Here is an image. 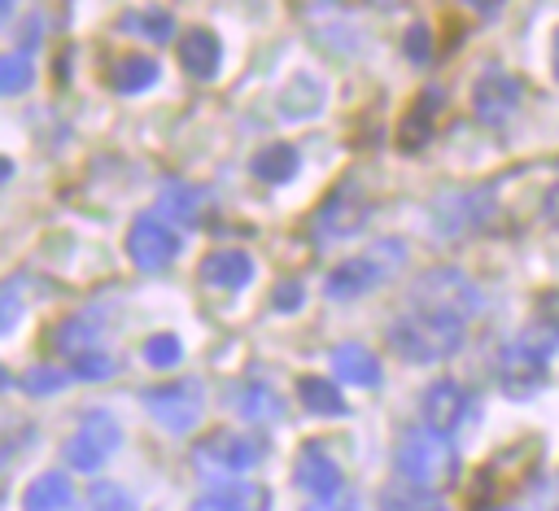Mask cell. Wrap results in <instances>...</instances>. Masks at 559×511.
Returning <instances> with one entry per match:
<instances>
[{"instance_id":"ba28073f","label":"cell","mask_w":559,"mask_h":511,"mask_svg":"<svg viewBox=\"0 0 559 511\" xmlns=\"http://www.w3.org/2000/svg\"><path fill=\"white\" fill-rule=\"evenodd\" d=\"M367 218H371V192L362 188L358 175H345L319 201V210H314V236L319 240H341V236L362 231Z\"/></svg>"},{"instance_id":"7a4b0ae2","label":"cell","mask_w":559,"mask_h":511,"mask_svg":"<svg viewBox=\"0 0 559 511\" xmlns=\"http://www.w3.org/2000/svg\"><path fill=\"white\" fill-rule=\"evenodd\" d=\"M467 319H445V314H428V310H411L402 306L397 319L389 323L384 341L397 358L406 363H441L450 358L454 349H463L467 341Z\"/></svg>"},{"instance_id":"3957f363","label":"cell","mask_w":559,"mask_h":511,"mask_svg":"<svg viewBox=\"0 0 559 511\" xmlns=\"http://www.w3.org/2000/svg\"><path fill=\"white\" fill-rule=\"evenodd\" d=\"M406 240L402 236H380L371 240L362 253H349L345 262H336L323 280V293L332 301H349V297H367L376 288H384L402 266H406Z\"/></svg>"},{"instance_id":"52a82bcc","label":"cell","mask_w":559,"mask_h":511,"mask_svg":"<svg viewBox=\"0 0 559 511\" xmlns=\"http://www.w3.org/2000/svg\"><path fill=\"white\" fill-rule=\"evenodd\" d=\"M262 454H266V441H262L258 432L218 428V432H210L205 441H197L192 463H197V472H205V476H245V472H253V467L262 463Z\"/></svg>"},{"instance_id":"5bb4252c","label":"cell","mask_w":559,"mask_h":511,"mask_svg":"<svg viewBox=\"0 0 559 511\" xmlns=\"http://www.w3.org/2000/svg\"><path fill=\"white\" fill-rule=\"evenodd\" d=\"M441 109H445V96H441V87H419V96H411V105H406V114L397 118V148L402 153H419L428 140H432V131H437V118H441Z\"/></svg>"},{"instance_id":"8d00e7d4","label":"cell","mask_w":559,"mask_h":511,"mask_svg":"<svg viewBox=\"0 0 559 511\" xmlns=\"http://www.w3.org/2000/svg\"><path fill=\"white\" fill-rule=\"evenodd\" d=\"M301 297H306V293H301V284H297V280H284V284H275L271 306H275V310H297V306H301Z\"/></svg>"},{"instance_id":"4fadbf2b","label":"cell","mask_w":559,"mask_h":511,"mask_svg":"<svg viewBox=\"0 0 559 511\" xmlns=\"http://www.w3.org/2000/svg\"><path fill=\"white\" fill-rule=\"evenodd\" d=\"M175 253H179V231L166 218L148 214V218H135L131 223V231H127V258L140 271H162Z\"/></svg>"},{"instance_id":"cb8c5ba5","label":"cell","mask_w":559,"mask_h":511,"mask_svg":"<svg viewBox=\"0 0 559 511\" xmlns=\"http://www.w3.org/2000/svg\"><path fill=\"white\" fill-rule=\"evenodd\" d=\"M297 397H301V406L310 415H323V419H341L349 411L345 397L336 393V384L323 380V376H297Z\"/></svg>"},{"instance_id":"44dd1931","label":"cell","mask_w":559,"mask_h":511,"mask_svg":"<svg viewBox=\"0 0 559 511\" xmlns=\"http://www.w3.org/2000/svg\"><path fill=\"white\" fill-rule=\"evenodd\" d=\"M188 511H266V489L262 485H214Z\"/></svg>"},{"instance_id":"ac0fdd59","label":"cell","mask_w":559,"mask_h":511,"mask_svg":"<svg viewBox=\"0 0 559 511\" xmlns=\"http://www.w3.org/2000/svg\"><path fill=\"white\" fill-rule=\"evenodd\" d=\"M231 406L249 419V424H275V419H284V393L271 384V380H262V376H249V380H240L236 389H231Z\"/></svg>"},{"instance_id":"9c48e42d","label":"cell","mask_w":559,"mask_h":511,"mask_svg":"<svg viewBox=\"0 0 559 511\" xmlns=\"http://www.w3.org/2000/svg\"><path fill=\"white\" fill-rule=\"evenodd\" d=\"M489 214H493V192L489 188H445L428 210V227L441 240H459V236L480 231L489 223Z\"/></svg>"},{"instance_id":"4dcf8cb0","label":"cell","mask_w":559,"mask_h":511,"mask_svg":"<svg viewBox=\"0 0 559 511\" xmlns=\"http://www.w3.org/2000/svg\"><path fill=\"white\" fill-rule=\"evenodd\" d=\"M70 376H74L70 367H48V363H35V367L22 376V389H26L31 397H48V393H57V389H61Z\"/></svg>"},{"instance_id":"e575fe53","label":"cell","mask_w":559,"mask_h":511,"mask_svg":"<svg viewBox=\"0 0 559 511\" xmlns=\"http://www.w3.org/2000/svg\"><path fill=\"white\" fill-rule=\"evenodd\" d=\"M92 502H96V511H135V502L118 485H96L92 489Z\"/></svg>"},{"instance_id":"836d02e7","label":"cell","mask_w":559,"mask_h":511,"mask_svg":"<svg viewBox=\"0 0 559 511\" xmlns=\"http://www.w3.org/2000/svg\"><path fill=\"white\" fill-rule=\"evenodd\" d=\"M17 310H22V288H17V280H9V284L0 288V328H4V332H13Z\"/></svg>"},{"instance_id":"83f0119b","label":"cell","mask_w":559,"mask_h":511,"mask_svg":"<svg viewBox=\"0 0 559 511\" xmlns=\"http://www.w3.org/2000/svg\"><path fill=\"white\" fill-rule=\"evenodd\" d=\"M96 323L92 319H61L57 328H52V349H70V358H79V354H87V345L96 341Z\"/></svg>"},{"instance_id":"9a60e30c","label":"cell","mask_w":559,"mask_h":511,"mask_svg":"<svg viewBox=\"0 0 559 511\" xmlns=\"http://www.w3.org/2000/svg\"><path fill=\"white\" fill-rule=\"evenodd\" d=\"M463 411H467V393H463V384H459L454 376L432 380V384L424 389V397H419V419H424V428H432V432H441V437H454V428L463 424Z\"/></svg>"},{"instance_id":"d6a6232c","label":"cell","mask_w":559,"mask_h":511,"mask_svg":"<svg viewBox=\"0 0 559 511\" xmlns=\"http://www.w3.org/2000/svg\"><path fill=\"white\" fill-rule=\"evenodd\" d=\"M70 371H74L79 380H105V376L118 371V363H114L109 354H100V349H87V354L70 358Z\"/></svg>"},{"instance_id":"484cf974","label":"cell","mask_w":559,"mask_h":511,"mask_svg":"<svg viewBox=\"0 0 559 511\" xmlns=\"http://www.w3.org/2000/svg\"><path fill=\"white\" fill-rule=\"evenodd\" d=\"M319 105H323V83H319L314 74H297V79L280 92L284 118H310V114H319Z\"/></svg>"},{"instance_id":"2e32d148","label":"cell","mask_w":559,"mask_h":511,"mask_svg":"<svg viewBox=\"0 0 559 511\" xmlns=\"http://www.w3.org/2000/svg\"><path fill=\"white\" fill-rule=\"evenodd\" d=\"M293 480L319 502V498H336L345 494V476H341V463L319 445V441H306L297 450V463H293Z\"/></svg>"},{"instance_id":"6da1fadb","label":"cell","mask_w":559,"mask_h":511,"mask_svg":"<svg viewBox=\"0 0 559 511\" xmlns=\"http://www.w3.org/2000/svg\"><path fill=\"white\" fill-rule=\"evenodd\" d=\"M559 349V288H546L533 297V310L524 328L502 345L498 358V384L507 397H528L546 380V367Z\"/></svg>"},{"instance_id":"e0dca14e","label":"cell","mask_w":559,"mask_h":511,"mask_svg":"<svg viewBox=\"0 0 559 511\" xmlns=\"http://www.w3.org/2000/svg\"><path fill=\"white\" fill-rule=\"evenodd\" d=\"M179 66H183V74L188 79H197V83H210L214 74H218V66H223V44H218V35L214 31H205V26H188L183 35H179Z\"/></svg>"},{"instance_id":"d6986e66","label":"cell","mask_w":559,"mask_h":511,"mask_svg":"<svg viewBox=\"0 0 559 511\" xmlns=\"http://www.w3.org/2000/svg\"><path fill=\"white\" fill-rule=\"evenodd\" d=\"M253 258L245 253V249H214L210 258H201V266H197V275H201V284H210V288H245L249 280H253Z\"/></svg>"},{"instance_id":"603a6c76","label":"cell","mask_w":559,"mask_h":511,"mask_svg":"<svg viewBox=\"0 0 559 511\" xmlns=\"http://www.w3.org/2000/svg\"><path fill=\"white\" fill-rule=\"evenodd\" d=\"M157 83V61L153 57H140V52H127L118 61H109V87L122 92V96H135L144 87Z\"/></svg>"},{"instance_id":"1f68e13d","label":"cell","mask_w":559,"mask_h":511,"mask_svg":"<svg viewBox=\"0 0 559 511\" xmlns=\"http://www.w3.org/2000/svg\"><path fill=\"white\" fill-rule=\"evenodd\" d=\"M179 354H183V345H179L175 332H157V336L144 341V363H148V367H175Z\"/></svg>"},{"instance_id":"74e56055","label":"cell","mask_w":559,"mask_h":511,"mask_svg":"<svg viewBox=\"0 0 559 511\" xmlns=\"http://www.w3.org/2000/svg\"><path fill=\"white\" fill-rule=\"evenodd\" d=\"M301 511H358V498L345 489V494H336V498H319V502L310 498Z\"/></svg>"},{"instance_id":"5b68a950","label":"cell","mask_w":559,"mask_h":511,"mask_svg":"<svg viewBox=\"0 0 559 511\" xmlns=\"http://www.w3.org/2000/svg\"><path fill=\"white\" fill-rule=\"evenodd\" d=\"M402 306L428 310V314H445V319H467L472 323V314L480 310V288L459 266H432V271H424L406 288V301Z\"/></svg>"},{"instance_id":"f35d334b","label":"cell","mask_w":559,"mask_h":511,"mask_svg":"<svg viewBox=\"0 0 559 511\" xmlns=\"http://www.w3.org/2000/svg\"><path fill=\"white\" fill-rule=\"evenodd\" d=\"M542 210H546V218H550V223H559V183H550V192H546Z\"/></svg>"},{"instance_id":"7c38bea8","label":"cell","mask_w":559,"mask_h":511,"mask_svg":"<svg viewBox=\"0 0 559 511\" xmlns=\"http://www.w3.org/2000/svg\"><path fill=\"white\" fill-rule=\"evenodd\" d=\"M520 100H524V83L515 74H507V70H485L476 79V87H472V114L485 127L511 122V114L520 109Z\"/></svg>"},{"instance_id":"60d3db41","label":"cell","mask_w":559,"mask_h":511,"mask_svg":"<svg viewBox=\"0 0 559 511\" xmlns=\"http://www.w3.org/2000/svg\"><path fill=\"white\" fill-rule=\"evenodd\" d=\"M432 511H445V507H441V502H437V507H432Z\"/></svg>"},{"instance_id":"277c9868","label":"cell","mask_w":559,"mask_h":511,"mask_svg":"<svg viewBox=\"0 0 559 511\" xmlns=\"http://www.w3.org/2000/svg\"><path fill=\"white\" fill-rule=\"evenodd\" d=\"M393 463H397V476H402L406 485L432 489V485H441V480L454 472L459 450H454V437H441V432L415 424V428H406V432L397 437Z\"/></svg>"},{"instance_id":"d4e9b609","label":"cell","mask_w":559,"mask_h":511,"mask_svg":"<svg viewBox=\"0 0 559 511\" xmlns=\"http://www.w3.org/2000/svg\"><path fill=\"white\" fill-rule=\"evenodd\" d=\"M297 166H301V157H297L293 144H266V148H258L253 162H249V170H253L262 183H288V179L297 175Z\"/></svg>"},{"instance_id":"d590c367","label":"cell","mask_w":559,"mask_h":511,"mask_svg":"<svg viewBox=\"0 0 559 511\" xmlns=\"http://www.w3.org/2000/svg\"><path fill=\"white\" fill-rule=\"evenodd\" d=\"M428 44H432V31H428V26H411V31H406V57H411V61L428 66V61H432V48H428Z\"/></svg>"},{"instance_id":"4316f807","label":"cell","mask_w":559,"mask_h":511,"mask_svg":"<svg viewBox=\"0 0 559 511\" xmlns=\"http://www.w3.org/2000/svg\"><path fill=\"white\" fill-rule=\"evenodd\" d=\"M205 201H210V192H205V188H192V183H170V188H162V197H157V205H162L166 214H175L179 223H197V214H201Z\"/></svg>"},{"instance_id":"8fae6325","label":"cell","mask_w":559,"mask_h":511,"mask_svg":"<svg viewBox=\"0 0 559 511\" xmlns=\"http://www.w3.org/2000/svg\"><path fill=\"white\" fill-rule=\"evenodd\" d=\"M118 441H122L118 419H114L109 411H87V415L79 419L74 437L66 441V463H70L74 472H96V467L118 450Z\"/></svg>"},{"instance_id":"f546056e","label":"cell","mask_w":559,"mask_h":511,"mask_svg":"<svg viewBox=\"0 0 559 511\" xmlns=\"http://www.w3.org/2000/svg\"><path fill=\"white\" fill-rule=\"evenodd\" d=\"M122 31H135V35H144V39L162 44V39L175 35V22H170L166 9H140V13H122Z\"/></svg>"},{"instance_id":"ab89813d","label":"cell","mask_w":559,"mask_h":511,"mask_svg":"<svg viewBox=\"0 0 559 511\" xmlns=\"http://www.w3.org/2000/svg\"><path fill=\"white\" fill-rule=\"evenodd\" d=\"M550 70H555V79H559V31H555V48H550Z\"/></svg>"},{"instance_id":"b9f144b4","label":"cell","mask_w":559,"mask_h":511,"mask_svg":"<svg viewBox=\"0 0 559 511\" xmlns=\"http://www.w3.org/2000/svg\"><path fill=\"white\" fill-rule=\"evenodd\" d=\"M502 511H515V507H502Z\"/></svg>"},{"instance_id":"f1b7e54d","label":"cell","mask_w":559,"mask_h":511,"mask_svg":"<svg viewBox=\"0 0 559 511\" xmlns=\"http://www.w3.org/2000/svg\"><path fill=\"white\" fill-rule=\"evenodd\" d=\"M31 79H35V61H31V52H26V48H17V52H4V57H0V92H4V96L26 92V87H31Z\"/></svg>"},{"instance_id":"ffe728a7","label":"cell","mask_w":559,"mask_h":511,"mask_svg":"<svg viewBox=\"0 0 559 511\" xmlns=\"http://www.w3.org/2000/svg\"><path fill=\"white\" fill-rule=\"evenodd\" d=\"M332 371H336L345 384H358V389L380 384V358H376L367 345H358V341H341V345L332 349Z\"/></svg>"},{"instance_id":"8992f818","label":"cell","mask_w":559,"mask_h":511,"mask_svg":"<svg viewBox=\"0 0 559 511\" xmlns=\"http://www.w3.org/2000/svg\"><path fill=\"white\" fill-rule=\"evenodd\" d=\"M537 454H542V441L533 437L528 445L524 441H511L507 450H498L493 459H485L467 485V498L485 502L489 498V511H502V498H511L533 472H537Z\"/></svg>"},{"instance_id":"7402d4cb","label":"cell","mask_w":559,"mask_h":511,"mask_svg":"<svg viewBox=\"0 0 559 511\" xmlns=\"http://www.w3.org/2000/svg\"><path fill=\"white\" fill-rule=\"evenodd\" d=\"M70 502H74V489H70V476L66 472H44L22 494V507L26 511H66Z\"/></svg>"},{"instance_id":"30bf717a","label":"cell","mask_w":559,"mask_h":511,"mask_svg":"<svg viewBox=\"0 0 559 511\" xmlns=\"http://www.w3.org/2000/svg\"><path fill=\"white\" fill-rule=\"evenodd\" d=\"M144 411H148L170 437H183V432H192V428L201 424V415H205V389H201V380H192V376L170 380V384H153V389L144 393Z\"/></svg>"}]
</instances>
